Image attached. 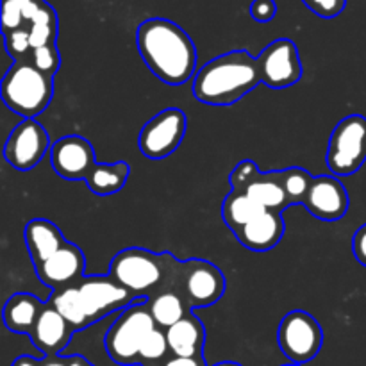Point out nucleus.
Returning a JSON list of instances; mask_svg holds the SVG:
<instances>
[{"label": "nucleus", "mask_w": 366, "mask_h": 366, "mask_svg": "<svg viewBox=\"0 0 366 366\" xmlns=\"http://www.w3.org/2000/svg\"><path fill=\"white\" fill-rule=\"evenodd\" d=\"M143 63L168 86H182L197 74V49L188 32L167 18H149L136 31Z\"/></svg>", "instance_id": "obj_1"}, {"label": "nucleus", "mask_w": 366, "mask_h": 366, "mask_svg": "<svg viewBox=\"0 0 366 366\" xmlns=\"http://www.w3.org/2000/svg\"><path fill=\"white\" fill-rule=\"evenodd\" d=\"M263 84L257 57L231 50L207 61L193 77V97L207 106H232Z\"/></svg>", "instance_id": "obj_2"}, {"label": "nucleus", "mask_w": 366, "mask_h": 366, "mask_svg": "<svg viewBox=\"0 0 366 366\" xmlns=\"http://www.w3.org/2000/svg\"><path fill=\"white\" fill-rule=\"evenodd\" d=\"M181 267L182 261L174 254L131 247L111 259L107 275L147 302L159 293L177 290Z\"/></svg>", "instance_id": "obj_3"}, {"label": "nucleus", "mask_w": 366, "mask_h": 366, "mask_svg": "<svg viewBox=\"0 0 366 366\" xmlns=\"http://www.w3.org/2000/svg\"><path fill=\"white\" fill-rule=\"evenodd\" d=\"M2 100L13 113L36 118L49 107L54 97V77L43 74L29 59L14 61L0 84Z\"/></svg>", "instance_id": "obj_4"}, {"label": "nucleus", "mask_w": 366, "mask_h": 366, "mask_svg": "<svg viewBox=\"0 0 366 366\" xmlns=\"http://www.w3.org/2000/svg\"><path fill=\"white\" fill-rule=\"evenodd\" d=\"M156 327L157 325L147 302L134 304L120 311V317L114 320L104 338L107 356L111 357V361L122 366L138 365L143 340Z\"/></svg>", "instance_id": "obj_5"}, {"label": "nucleus", "mask_w": 366, "mask_h": 366, "mask_svg": "<svg viewBox=\"0 0 366 366\" xmlns=\"http://www.w3.org/2000/svg\"><path fill=\"white\" fill-rule=\"evenodd\" d=\"M366 163V118L350 114L340 120L329 138L325 164L336 177H349Z\"/></svg>", "instance_id": "obj_6"}, {"label": "nucleus", "mask_w": 366, "mask_h": 366, "mask_svg": "<svg viewBox=\"0 0 366 366\" xmlns=\"http://www.w3.org/2000/svg\"><path fill=\"white\" fill-rule=\"evenodd\" d=\"M277 343L281 352L292 363L304 365L320 354L324 331L320 322L307 311H290L279 324Z\"/></svg>", "instance_id": "obj_7"}, {"label": "nucleus", "mask_w": 366, "mask_h": 366, "mask_svg": "<svg viewBox=\"0 0 366 366\" xmlns=\"http://www.w3.org/2000/svg\"><path fill=\"white\" fill-rule=\"evenodd\" d=\"M229 182L231 192L245 193L264 211L282 213L286 207H292L282 184L281 170L263 174L252 159H243L234 167Z\"/></svg>", "instance_id": "obj_8"}, {"label": "nucleus", "mask_w": 366, "mask_h": 366, "mask_svg": "<svg viewBox=\"0 0 366 366\" xmlns=\"http://www.w3.org/2000/svg\"><path fill=\"white\" fill-rule=\"evenodd\" d=\"M188 129V118L179 107H167L150 118L138 136V149L149 159H164L182 143Z\"/></svg>", "instance_id": "obj_9"}, {"label": "nucleus", "mask_w": 366, "mask_h": 366, "mask_svg": "<svg viewBox=\"0 0 366 366\" xmlns=\"http://www.w3.org/2000/svg\"><path fill=\"white\" fill-rule=\"evenodd\" d=\"M177 292L184 297L189 310L209 307L225 293V277L217 264L206 259L182 261Z\"/></svg>", "instance_id": "obj_10"}, {"label": "nucleus", "mask_w": 366, "mask_h": 366, "mask_svg": "<svg viewBox=\"0 0 366 366\" xmlns=\"http://www.w3.org/2000/svg\"><path fill=\"white\" fill-rule=\"evenodd\" d=\"M52 143L46 129L34 118H25L11 131L4 147V157L18 172H29L50 152Z\"/></svg>", "instance_id": "obj_11"}, {"label": "nucleus", "mask_w": 366, "mask_h": 366, "mask_svg": "<svg viewBox=\"0 0 366 366\" xmlns=\"http://www.w3.org/2000/svg\"><path fill=\"white\" fill-rule=\"evenodd\" d=\"M263 84L272 89H285L302 79V61L297 45L288 38H279L257 56Z\"/></svg>", "instance_id": "obj_12"}, {"label": "nucleus", "mask_w": 366, "mask_h": 366, "mask_svg": "<svg viewBox=\"0 0 366 366\" xmlns=\"http://www.w3.org/2000/svg\"><path fill=\"white\" fill-rule=\"evenodd\" d=\"M79 290L84 295L93 322L106 318L107 315L127 310L129 306L145 302L132 292L114 281L111 275H86L77 282Z\"/></svg>", "instance_id": "obj_13"}, {"label": "nucleus", "mask_w": 366, "mask_h": 366, "mask_svg": "<svg viewBox=\"0 0 366 366\" xmlns=\"http://www.w3.org/2000/svg\"><path fill=\"white\" fill-rule=\"evenodd\" d=\"M50 163L59 177L66 181H86L97 164L95 150L82 136L68 134L52 143Z\"/></svg>", "instance_id": "obj_14"}, {"label": "nucleus", "mask_w": 366, "mask_h": 366, "mask_svg": "<svg viewBox=\"0 0 366 366\" xmlns=\"http://www.w3.org/2000/svg\"><path fill=\"white\" fill-rule=\"evenodd\" d=\"M349 204V193L336 175H318L311 182L302 206L318 220L336 222L345 217Z\"/></svg>", "instance_id": "obj_15"}, {"label": "nucleus", "mask_w": 366, "mask_h": 366, "mask_svg": "<svg viewBox=\"0 0 366 366\" xmlns=\"http://www.w3.org/2000/svg\"><path fill=\"white\" fill-rule=\"evenodd\" d=\"M86 257L75 243L68 242L52 257L36 267L39 281L49 286L52 292L74 286L84 277Z\"/></svg>", "instance_id": "obj_16"}, {"label": "nucleus", "mask_w": 366, "mask_h": 366, "mask_svg": "<svg viewBox=\"0 0 366 366\" xmlns=\"http://www.w3.org/2000/svg\"><path fill=\"white\" fill-rule=\"evenodd\" d=\"M74 329L66 320L46 304L31 332V342L45 357H56L71 342Z\"/></svg>", "instance_id": "obj_17"}, {"label": "nucleus", "mask_w": 366, "mask_h": 366, "mask_svg": "<svg viewBox=\"0 0 366 366\" xmlns=\"http://www.w3.org/2000/svg\"><path fill=\"white\" fill-rule=\"evenodd\" d=\"M239 245L245 249L254 250V252H267L274 247L279 245V242L285 236V220L282 213L279 211H264L259 217L254 218L250 224L239 229L236 232Z\"/></svg>", "instance_id": "obj_18"}, {"label": "nucleus", "mask_w": 366, "mask_h": 366, "mask_svg": "<svg viewBox=\"0 0 366 366\" xmlns=\"http://www.w3.org/2000/svg\"><path fill=\"white\" fill-rule=\"evenodd\" d=\"M24 242L34 268L45 263L49 257H52L57 250H61L68 243L61 229L45 218H34L25 225Z\"/></svg>", "instance_id": "obj_19"}, {"label": "nucleus", "mask_w": 366, "mask_h": 366, "mask_svg": "<svg viewBox=\"0 0 366 366\" xmlns=\"http://www.w3.org/2000/svg\"><path fill=\"white\" fill-rule=\"evenodd\" d=\"M168 347L172 356L177 357H202L206 343V329L200 318L189 313L167 331Z\"/></svg>", "instance_id": "obj_20"}, {"label": "nucleus", "mask_w": 366, "mask_h": 366, "mask_svg": "<svg viewBox=\"0 0 366 366\" xmlns=\"http://www.w3.org/2000/svg\"><path fill=\"white\" fill-rule=\"evenodd\" d=\"M45 306L46 304H43L32 293H16V295L9 297L6 306H4V324L11 332L31 336Z\"/></svg>", "instance_id": "obj_21"}, {"label": "nucleus", "mask_w": 366, "mask_h": 366, "mask_svg": "<svg viewBox=\"0 0 366 366\" xmlns=\"http://www.w3.org/2000/svg\"><path fill=\"white\" fill-rule=\"evenodd\" d=\"M46 304L52 306L70 324L74 331H82V329L95 324L92 313H89L88 304H86L84 295H82L77 285L52 292Z\"/></svg>", "instance_id": "obj_22"}, {"label": "nucleus", "mask_w": 366, "mask_h": 366, "mask_svg": "<svg viewBox=\"0 0 366 366\" xmlns=\"http://www.w3.org/2000/svg\"><path fill=\"white\" fill-rule=\"evenodd\" d=\"M131 167L125 161L117 163H97L86 177V186L89 192L100 197H109L120 192L129 181Z\"/></svg>", "instance_id": "obj_23"}, {"label": "nucleus", "mask_w": 366, "mask_h": 366, "mask_svg": "<svg viewBox=\"0 0 366 366\" xmlns=\"http://www.w3.org/2000/svg\"><path fill=\"white\" fill-rule=\"evenodd\" d=\"M147 306H149V311L156 325L163 331H167L168 327H172L184 317H188L189 313H193L184 297L177 290H168V292L159 293L154 299L147 300Z\"/></svg>", "instance_id": "obj_24"}, {"label": "nucleus", "mask_w": 366, "mask_h": 366, "mask_svg": "<svg viewBox=\"0 0 366 366\" xmlns=\"http://www.w3.org/2000/svg\"><path fill=\"white\" fill-rule=\"evenodd\" d=\"M261 213H264L263 207L257 202H254L249 195L239 192L229 193L224 199V204H222V218H224V224L234 234L239 229L245 227L247 224H250L254 218L259 217Z\"/></svg>", "instance_id": "obj_25"}, {"label": "nucleus", "mask_w": 366, "mask_h": 366, "mask_svg": "<svg viewBox=\"0 0 366 366\" xmlns=\"http://www.w3.org/2000/svg\"><path fill=\"white\" fill-rule=\"evenodd\" d=\"M282 175V184H285L286 195H288L290 206H297V204H304L306 200L307 192L313 182V175L307 170L300 167H292L281 170Z\"/></svg>", "instance_id": "obj_26"}, {"label": "nucleus", "mask_w": 366, "mask_h": 366, "mask_svg": "<svg viewBox=\"0 0 366 366\" xmlns=\"http://www.w3.org/2000/svg\"><path fill=\"white\" fill-rule=\"evenodd\" d=\"M168 352H170V347H168L167 332L156 327L143 340L142 349H139V363H159L167 357Z\"/></svg>", "instance_id": "obj_27"}, {"label": "nucleus", "mask_w": 366, "mask_h": 366, "mask_svg": "<svg viewBox=\"0 0 366 366\" xmlns=\"http://www.w3.org/2000/svg\"><path fill=\"white\" fill-rule=\"evenodd\" d=\"M29 61H31L38 70H41L43 74L54 77L61 68V54L59 49H57V43L39 46V49H32Z\"/></svg>", "instance_id": "obj_28"}, {"label": "nucleus", "mask_w": 366, "mask_h": 366, "mask_svg": "<svg viewBox=\"0 0 366 366\" xmlns=\"http://www.w3.org/2000/svg\"><path fill=\"white\" fill-rule=\"evenodd\" d=\"M4 36H6L7 54H9L14 61L29 59V56H31L32 52L31 38H29V25Z\"/></svg>", "instance_id": "obj_29"}, {"label": "nucleus", "mask_w": 366, "mask_h": 366, "mask_svg": "<svg viewBox=\"0 0 366 366\" xmlns=\"http://www.w3.org/2000/svg\"><path fill=\"white\" fill-rule=\"evenodd\" d=\"M57 34H59V25H29V38H31L32 49L57 43Z\"/></svg>", "instance_id": "obj_30"}, {"label": "nucleus", "mask_w": 366, "mask_h": 366, "mask_svg": "<svg viewBox=\"0 0 366 366\" xmlns=\"http://www.w3.org/2000/svg\"><path fill=\"white\" fill-rule=\"evenodd\" d=\"M307 9L320 18H336L347 7V0H302Z\"/></svg>", "instance_id": "obj_31"}, {"label": "nucleus", "mask_w": 366, "mask_h": 366, "mask_svg": "<svg viewBox=\"0 0 366 366\" xmlns=\"http://www.w3.org/2000/svg\"><path fill=\"white\" fill-rule=\"evenodd\" d=\"M29 25L25 21L24 13H21L20 6L16 2H4L2 4V29L4 34H9V32L18 31V29Z\"/></svg>", "instance_id": "obj_32"}, {"label": "nucleus", "mask_w": 366, "mask_h": 366, "mask_svg": "<svg viewBox=\"0 0 366 366\" xmlns=\"http://www.w3.org/2000/svg\"><path fill=\"white\" fill-rule=\"evenodd\" d=\"M277 14V4L275 0H252L250 4V16L259 24L272 21Z\"/></svg>", "instance_id": "obj_33"}, {"label": "nucleus", "mask_w": 366, "mask_h": 366, "mask_svg": "<svg viewBox=\"0 0 366 366\" xmlns=\"http://www.w3.org/2000/svg\"><path fill=\"white\" fill-rule=\"evenodd\" d=\"M352 254L357 259V263H361L366 267V224L361 225L352 236Z\"/></svg>", "instance_id": "obj_34"}, {"label": "nucleus", "mask_w": 366, "mask_h": 366, "mask_svg": "<svg viewBox=\"0 0 366 366\" xmlns=\"http://www.w3.org/2000/svg\"><path fill=\"white\" fill-rule=\"evenodd\" d=\"M31 24H36V25H59V21H57V13L56 9H54L52 6H50L49 2H43L41 7H39L38 13L34 14V18L31 20ZM29 24V25H31Z\"/></svg>", "instance_id": "obj_35"}, {"label": "nucleus", "mask_w": 366, "mask_h": 366, "mask_svg": "<svg viewBox=\"0 0 366 366\" xmlns=\"http://www.w3.org/2000/svg\"><path fill=\"white\" fill-rule=\"evenodd\" d=\"M43 2H45V0H18L16 4L20 6V9H21V13H24V18L27 24H31V20L34 18V14L38 13Z\"/></svg>", "instance_id": "obj_36"}, {"label": "nucleus", "mask_w": 366, "mask_h": 366, "mask_svg": "<svg viewBox=\"0 0 366 366\" xmlns=\"http://www.w3.org/2000/svg\"><path fill=\"white\" fill-rule=\"evenodd\" d=\"M163 366H206L204 357H177L172 356L170 360L164 361Z\"/></svg>", "instance_id": "obj_37"}, {"label": "nucleus", "mask_w": 366, "mask_h": 366, "mask_svg": "<svg viewBox=\"0 0 366 366\" xmlns=\"http://www.w3.org/2000/svg\"><path fill=\"white\" fill-rule=\"evenodd\" d=\"M11 366H41V360H34L31 356H20L18 360H14V363Z\"/></svg>", "instance_id": "obj_38"}, {"label": "nucleus", "mask_w": 366, "mask_h": 366, "mask_svg": "<svg viewBox=\"0 0 366 366\" xmlns=\"http://www.w3.org/2000/svg\"><path fill=\"white\" fill-rule=\"evenodd\" d=\"M41 366H68V357H45L41 360Z\"/></svg>", "instance_id": "obj_39"}, {"label": "nucleus", "mask_w": 366, "mask_h": 366, "mask_svg": "<svg viewBox=\"0 0 366 366\" xmlns=\"http://www.w3.org/2000/svg\"><path fill=\"white\" fill-rule=\"evenodd\" d=\"M68 366H93V365L82 356H70L68 357Z\"/></svg>", "instance_id": "obj_40"}, {"label": "nucleus", "mask_w": 366, "mask_h": 366, "mask_svg": "<svg viewBox=\"0 0 366 366\" xmlns=\"http://www.w3.org/2000/svg\"><path fill=\"white\" fill-rule=\"evenodd\" d=\"M214 366H242L239 363H232V361H224V363H218Z\"/></svg>", "instance_id": "obj_41"}, {"label": "nucleus", "mask_w": 366, "mask_h": 366, "mask_svg": "<svg viewBox=\"0 0 366 366\" xmlns=\"http://www.w3.org/2000/svg\"><path fill=\"white\" fill-rule=\"evenodd\" d=\"M282 366H302V365H297V363H288V365H282Z\"/></svg>", "instance_id": "obj_42"}, {"label": "nucleus", "mask_w": 366, "mask_h": 366, "mask_svg": "<svg viewBox=\"0 0 366 366\" xmlns=\"http://www.w3.org/2000/svg\"><path fill=\"white\" fill-rule=\"evenodd\" d=\"M4 2H18V0H4Z\"/></svg>", "instance_id": "obj_43"}]
</instances>
